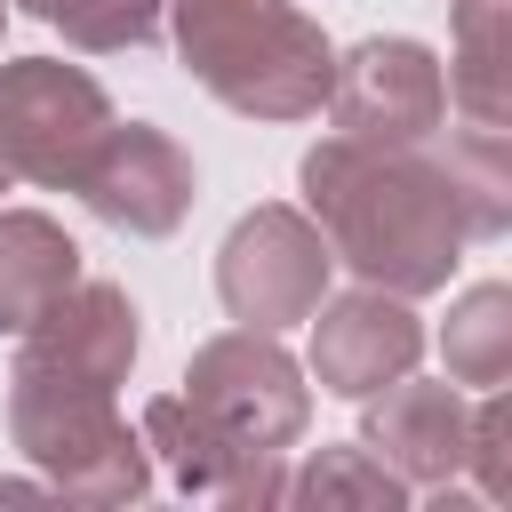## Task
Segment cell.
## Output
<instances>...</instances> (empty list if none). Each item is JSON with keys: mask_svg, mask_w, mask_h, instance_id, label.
<instances>
[{"mask_svg": "<svg viewBox=\"0 0 512 512\" xmlns=\"http://www.w3.org/2000/svg\"><path fill=\"white\" fill-rule=\"evenodd\" d=\"M440 360L456 384H512V280H480L440 320Z\"/></svg>", "mask_w": 512, "mask_h": 512, "instance_id": "obj_16", "label": "cell"}, {"mask_svg": "<svg viewBox=\"0 0 512 512\" xmlns=\"http://www.w3.org/2000/svg\"><path fill=\"white\" fill-rule=\"evenodd\" d=\"M416 488L368 448V440H352V448H312L304 456V472H288V504H360V512H400Z\"/></svg>", "mask_w": 512, "mask_h": 512, "instance_id": "obj_17", "label": "cell"}, {"mask_svg": "<svg viewBox=\"0 0 512 512\" xmlns=\"http://www.w3.org/2000/svg\"><path fill=\"white\" fill-rule=\"evenodd\" d=\"M448 96L472 128H512V0H448Z\"/></svg>", "mask_w": 512, "mask_h": 512, "instance_id": "obj_14", "label": "cell"}, {"mask_svg": "<svg viewBox=\"0 0 512 512\" xmlns=\"http://www.w3.org/2000/svg\"><path fill=\"white\" fill-rule=\"evenodd\" d=\"M432 160L448 176L464 232H512V128H456L448 144L432 136Z\"/></svg>", "mask_w": 512, "mask_h": 512, "instance_id": "obj_15", "label": "cell"}, {"mask_svg": "<svg viewBox=\"0 0 512 512\" xmlns=\"http://www.w3.org/2000/svg\"><path fill=\"white\" fill-rule=\"evenodd\" d=\"M8 440L24 448L40 480H56L64 504H136L152 488V448L144 432H128L112 384H80V376H48L16 360Z\"/></svg>", "mask_w": 512, "mask_h": 512, "instance_id": "obj_3", "label": "cell"}, {"mask_svg": "<svg viewBox=\"0 0 512 512\" xmlns=\"http://www.w3.org/2000/svg\"><path fill=\"white\" fill-rule=\"evenodd\" d=\"M24 16H40V24H56L72 48H88V56H112V48H144L152 32H160V16H168V0H16Z\"/></svg>", "mask_w": 512, "mask_h": 512, "instance_id": "obj_18", "label": "cell"}, {"mask_svg": "<svg viewBox=\"0 0 512 512\" xmlns=\"http://www.w3.org/2000/svg\"><path fill=\"white\" fill-rule=\"evenodd\" d=\"M416 360H424V320L392 288L360 280L312 312V376L336 400H376L384 384L416 376Z\"/></svg>", "mask_w": 512, "mask_h": 512, "instance_id": "obj_9", "label": "cell"}, {"mask_svg": "<svg viewBox=\"0 0 512 512\" xmlns=\"http://www.w3.org/2000/svg\"><path fill=\"white\" fill-rule=\"evenodd\" d=\"M0 32H8V0H0Z\"/></svg>", "mask_w": 512, "mask_h": 512, "instance_id": "obj_20", "label": "cell"}, {"mask_svg": "<svg viewBox=\"0 0 512 512\" xmlns=\"http://www.w3.org/2000/svg\"><path fill=\"white\" fill-rule=\"evenodd\" d=\"M136 352H144V320H136V304H128V288H112V280H80L40 328H24V368H48V376H80V384H128V368H136Z\"/></svg>", "mask_w": 512, "mask_h": 512, "instance_id": "obj_12", "label": "cell"}, {"mask_svg": "<svg viewBox=\"0 0 512 512\" xmlns=\"http://www.w3.org/2000/svg\"><path fill=\"white\" fill-rule=\"evenodd\" d=\"M72 192H80L88 216H104L112 232L168 240V232L192 216L200 176H192V152H184L168 128H152V120H112V136L88 152V168H80Z\"/></svg>", "mask_w": 512, "mask_h": 512, "instance_id": "obj_8", "label": "cell"}, {"mask_svg": "<svg viewBox=\"0 0 512 512\" xmlns=\"http://www.w3.org/2000/svg\"><path fill=\"white\" fill-rule=\"evenodd\" d=\"M80 288V248L40 208H0V336L40 328Z\"/></svg>", "mask_w": 512, "mask_h": 512, "instance_id": "obj_13", "label": "cell"}, {"mask_svg": "<svg viewBox=\"0 0 512 512\" xmlns=\"http://www.w3.org/2000/svg\"><path fill=\"white\" fill-rule=\"evenodd\" d=\"M328 120H336V136H360V144H384V152H416L448 120V72H440V56L424 40L376 32V40L336 56Z\"/></svg>", "mask_w": 512, "mask_h": 512, "instance_id": "obj_7", "label": "cell"}, {"mask_svg": "<svg viewBox=\"0 0 512 512\" xmlns=\"http://www.w3.org/2000/svg\"><path fill=\"white\" fill-rule=\"evenodd\" d=\"M144 448L168 464V480L184 496H208V504H288V472L272 448H248L232 440L216 416H200L184 392H160L144 408Z\"/></svg>", "mask_w": 512, "mask_h": 512, "instance_id": "obj_10", "label": "cell"}, {"mask_svg": "<svg viewBox=\"0 0 512 512\" xmlns=\"http://www.w3.org/2000/svg\"><path fill=\"white\" fill-rule=\"evenodd\" d=\"M104 136H112V96L96 88V72H80L64 56L0 64V192L8 184L72 192Z\"/></svg>", "mask_w": 512, "mask_h": 512, "instance_id": "obj_4", "label": "cell"}, {"mask_svg": "<svg viewBox=\"0 0 512 512\" xmlns=\"http://www.w3.org/2000/svg\"><path fill=\"white\" fill-rule=\"evenodd\" d=\"M472 488L488 504H512V384L472 408Z\"/></svg>", "mask_w": 512, "mask_h": 512, "instance_id": "obj_19", "label": "cell"}, {"mask_svg": "<svg viewBox=\"0 0 512 512\" xmlns=\"http://www.w3.org/2000/svg\"><path fill=\"white\" fill-rule=\"evenodd\" d=\"M328 272H336L328 232L312 224V208H288V200L248 208L224 232V248H216V296L248 328H296V320H312L328 304Z\"/></svg>", "mask_w": 512, "mask_h": 512, "instance_id": "obj_5", "label": "cell"}, {"mask_svg": "<svg viewBox=\"0 0 512 512\" xmlns=\"http://www.w3.org/2000/svg\"><path fill=\"white\" fill-rule=\"evenodd\" d=\"M184 72L240 120H312L336 96V48L296 0H168Z\"/></svg>", "mask_w": 512, "mask_h": 512, "instance_id": "obj_2", "label": "cell"}, {"mask_svg": "<svg viewBox=\"0 0 512 512\" xmlns=\"http://www.w3.org/2000/svg\"><path fill=\"white\" fill-rule=\"evenodd\" d=\"M296 184H304V208L328 232L336 264L360 272L368 288H392V296L448 288V272L472 240L456 200H448V176L424 144L384 152V144H360V136H320L304 152Z\"/></svg>", "mask_w": 512, "mask_h": 512, "instance_id": "obj_1", "label": "cell"}, {"mask_svg": "<svg viewBox=\"0 0 512 512\" xmlns=\"http://www.w3.org/2000/svg\"><path fill=\"white\" fill-rule=\"evenodd\" d=\"M184 400L200 416H216L232 440L272 448V456H288L304 440V424H312V384L288 360L280 328H248V320L224 328V336H208L184 360Z\"/></svg>", "mask_w": 512, "mask_h": 512, "instance_id": "obj_6", "label": "cell"}, {"mask_svg": "<svg viewBox=\"0 0 512 512\" xmlns=\"http://www.w3.org/2000/svg\"><path fill=\"white\" fill-rule=\"evenodd\" d=\"M360 440L408 480V488H456V472H472V408L456 392V376L424 384V376H400L384 384L376 400H360Z\"/></svg>", "mask_w": 512, "mask_h": 512, "instance_id": "obj_11", "label": "cell"}]
</instances>
